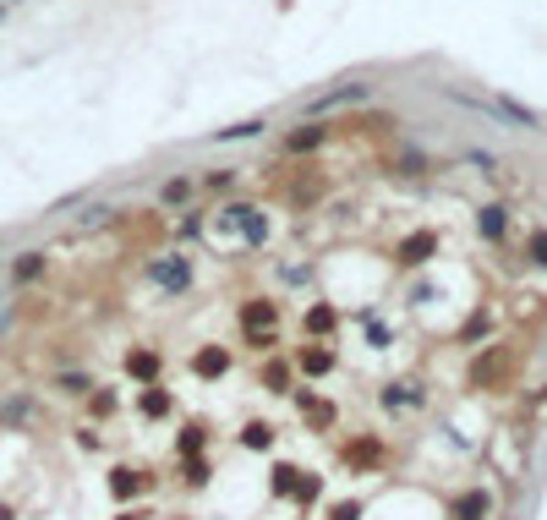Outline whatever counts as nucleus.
I'll use <instances>...</instances> for the list:
<instances>
[{"mask_svg":"<svg viewBox=\"0 0 547 520\" xmlns=\"http://www.w3.org/2000/svg\"><path fill=\"white\" fill-rule=\"evenodd\" d=\"M515 367H521V351H515L510 340H488V345L471 351V362H466V384H471L477 395H499V389H510Z\"/></svg>","mask_w":547,"mask_h":520,"instance_id":"nucleus-1","label":"nucleus"},{"mask_svg":"<svg viewBox=\"0 0 547 520\" xmlns=\"http://www.w3.org/2000/svg\"><path fill=\"white\" fill-rule=\"evenodd\" d=\"M236 324H241V334H247V345H252L258 356H274V351H279V307H274V296L241 302V307H236Z\"/></svg>","mask_w":547,"mask_h":520,"instance_id":"nucleus-2","label":"nucleus"},{"mask_svg":"<svg viewBox=\"0 0 547 520\" xmlns=\"http://www.w3.org/2000/svg\"><path fill=\"white\" fill-rule=\"evenodd\" d=\"M334 461H340L351 477H378V472L389 466V444H384L378 433H351V439H340Z\"/></svg>","mask_w":547,"mask_h":520,"instance_id":"nucleus-3","label":"nucleus"},{"mask_svg":"<svg viewBox=\"0 0 547 520\" xmlns=\"http://www.w3.org/2000/svg\"><path fill=\"white\" fill-rule=\"evenodd\" d=\"M219 225H225V230H236L252 252H263V247H268V214H263L258 203H225V208H219Z\"/></svg>","mask_w":547,"mask_h":520,"instance_id":"nucleus-4","label":"nucleus"},{"mask_svg":"<svg viewBox=\"0 0 547 520\" xmlns=\"http://www.w3.org/2000/svg\"><path fill=\"white\" fill-rule=\"evenodd\" d=\"M290 362H296V378H301V384H323V378L340 367V351H334V340H307V345L290 351Z\"/></svg>","mask_w":547,"mask_h":520,"instance_id":"nucleus-5","label":"nucleus"},{"mask_svg":"<svg viewBox=\"0 0 547 520\" xmlns=\"http://www.w3.org/2000/svg\"><path fill=\"white\" fill-rule=\"evenodd\" d=\"M378 88L373 82H334V88H318L312 99H301V110L318 121V115H329V110H345V104H367Z\"/></svg>","mask_w":547,"mask_h":520,"instance_id":"nucleus-6","label":"nucleus"},{"mask_svg":"<svg viewBox=\"0 0 547 520\" xmlns=\"http://www.w3.org/2000/svg\"><path fill=\"white\" fill-rule=\"evenodd\" d=\"M148 280H153L164 296H186V291H192V258H186V252H159V258L148 263Z\"/></svg>","mask_w":547,"mask_h":520,"instance_id":"nucleus-7","label":"nucleus"},{"mask_svg":"<svg viewBox=\"0 0 547 520\" xmlns=\"http://www.w3.org/2000/svg\"><path fill=\"white\" fill-rule=\"evenodd\" d=\"M329 143H334V126H329V121H301V126H290V132L279 137L285 159H307V154H318V148H329Z\"/></svg>","mask_w":547,"mask_h":520,"instance_id":"nucleus-8","label":"nucleus"},{"mask_svg":"<svg viewBox=\"0 0 547 520\" xmlns=\"http://www.w3.org/2000/svg\"><path fill=\"white\" fill-rule=\"evenodd\" d=\"M290 406L307 417V428H312V433H329V428L340 422V406H334V400H323L312 384H296V389H290Z\"/></svg>","mask_w":547,"mask_h":520,"instance_id":"nucleus-9","label":"nucleus"},{"mask_svg":"<svg viewBox=\"0 0 547 520\" xmlns=\"http://www.w3.org/2000/svg\"><path fill=\"white\" fill-rule=\"evenodd\" d=\"M121 373H126L137 389H148V384H159V378H164V351H159V345H131V351H126V362H121Z\"/></svg>","mask_w":547,"mask_h":520,"instance_id":"nucleus-10","label":"nucleus"},{"mask_svg":"<svg viewBox=\"0 0 547 520\" xmlns=\"http://www.w3.org/2000/svg\"><path fill=\"white\" fill-rule=\"evenodd\" d=\"M148 493H153V472H142V466H110V499L115 504H137Z\"/></svg>","mask_w":547,"mask_h":520,"instance_id":"nucleus-11","label":"nucleus"},{"mask_svg":"<svg viewBox=\"0 0 547 520\" xmlns=\"http://www.w3.org/2000/svg\"><path fill=\"white\" fill-rule=\"evenodd\" d=\"M433 258H438V236H433V230H411V236L394 247V263H400V269H427Z\"/></svg>","mask_w":547,"mask_h":520,"instance_id":"nucleus-12","label":"nucleus"},{"mask_svg":"<svg viewBox=\"0 0 547 520\" xmlns=\"http://www.w3.org/2000/svg\"><path fill=\"white\" fill-rule=\"evenodd\" d=\"M208 444H214L208 417H186L181 433H175V461H197V455H208Z\"/></svg>","mask_w":547,"mask_h":520,"instance_id":"nucleus-13","label":"nucleus"},{"mask_svg":"<svg viewBox=\"0 0 547 520\" xmlns=\"http://www.w3.org/2000/svg\"><path fill=\"white\" fill-rule=\"evenodd\" d=\"M510 219H515L510 203H482V208H477V236H482L488 247H504V241H510Z\"/></svg>","mask_w":547,"mask_h":520,"instance_id":"nucleus-14","label":"nucleus"},{"mask_svg":"<svg viewBox=\"0 0 547 520\" xmlns=\"http://www.w3.org/2000/svg\"><path fill=\"white\" fill-rule=\"evenodd\" d=\"M378 406H384V411H422V406H427V389L411 384V378H394V384L378 389Z\"/></svg>","mask_w":547,"mask_h":520,"instance_id":"nucleus-15","label":"nucleus"},{"mask_svg":"<svg viewBox=\"0 0 547 520\" xmlns=\"http://www.w3.org/2000/svg\"><path fill=\"white\" fill-rule=\"evenodd\" d=\"M301 334H307V340H334V334H340V307H334V302H312V307L301 313Z\"/></svg>","mask_w":547,"mask_h":520,"instance_id":"nucleus-16","label":"nucleus"},{"mask_svg":"<svg viewBox=\"0 0 547 520\" xmlns=\"http://www.w3.org/2000/svg\"><path fill=\"white\" fill-rule=\"evenodd\" d=\"M230 362H236V356H230V351H225V345H197V351H192V362H186V367H192V373H197V378H208V384H219V378H225V373H230Z\"/></svg>","mask_w":547,"mask_h":520,"instance_id":"nucleus-17","label":"nucleus"},{"mask_svg":"<svg viewBox=\"0 0 547 520\" xmlns=\"http://www.w3.org/2000/svg\"><path fill=\"white\" fill-rule=\"evenodd\" d=\"M258 384H263V389H268V395H290V389H296V384H301V378H296V362H290V356H279V351H274V356H268V362H263V373H258Z\"/></svg>","mask_w":547,"mask_h":520,"instance_id":"nucleus-18","label":"nucleus"},{"mask_svg":"<svg viewBox=\"0 0 547 520\" xmlns=\"http://www.w3.org/2000/svg\"><path fill=\"white\" fill-rule=\"evenodd\" d=\"M449 520H493V493H488V488H466V493L455 499Z\"/></svg>","mask_w":547,"mask_h":520,"instance_id":"nucleus-19","label":"nucleus"},{"mask_svg":"<svg viewBox=\"0 0 547 520\" xmlns=\"http://www.w3.org/2000/svg\"><path fill=\"white\" fill-rule=\"evenodd\" d=\"M99 384H93V373L88 367H60L55 373V395H66V400H88Z\"/></svg>","mask_w":547,"mask_h":520,"instance_id":"nucleus-20","label":"nucleus"},{"mask_svg":"<svg viewBox=\"0 0 547 520\" xmlns=\"http://www.w3.org/2000/svg\"><path fill=\"white\" fill-rule=\"evenodd\" d=\"M241 450H252V455H268L274 450V439H279V428L274 422H263V417H252V422H241Z\"/></svg>","mask_w":547,"mask_h":520,"instance_id":"nucleus-21","label":"nucleus"},{"mask_svg":"<svg viewBox=\"0 0 547 520\" xmlns=\"http://www.w3.org/2000/svg\"><path fill=\"white\" fill-rule=\"evenodd\" d=\"M197 197V175H170L159 181V208H186Z\"/></svg>","mask_w":547,"mask_h":520,"instance_id":"nucleus-22","label":"nucleus"},{"mask_svg":"<svg viewBox=\"0 0 547 520\" xmlns=\"http://www.w3.org/2000/svg\"><path fill=\"white\" fill-rule=\"evenodd\" d=\"M137 411H142V417H148V422H164V417H170V411H175V395H170V389H164V384H148V389H142V395H137Z\"/></svg>","mask_w":547,"mask_h":520,"instance_id":"nucleus-23","label":"nucleus"},{"mask_svg":"<svg viewBox=\"0 0 547 520\" xmlns=\"http://www.w3.org/2000/svg\"><path fill=\"white\" fill-rule=\"evenodd\" d=\"M44 269H49V252H16V263H11V285H38Z\"/></svg>","mask_w":547,"mask_h":520,"instance_id":"nucleus-24","label":"nucleus"},{"mask_svg":"<svg viewBox=\"0 0 547 520\" xmlns=\"http://www.w3.org/2000/svg\"><path fill=\"white\" fill-rule=\"evenodd\" d=\"M263 132H268V121H263V115H247V121H236V126H219L208 143H241V137L252 143V137H263Z\"/></svg>","mask_w":547,"mask_h":520,"instance_id":"nucleus-25","label":"nucleus"},{"mask_svg":"<svg viewBox=\"0 0 547 520\" xmlns=\"http://www.w3.org/2000/svg\"><path fill=\"white\" fill-rule=\"evenodd\" d=\"M88 417H93V422H110V417H121V389L99 384V389L88 395Z\"/></svg>","mask_w":547,"mask_h":520,"instance_id":"nucleus-26","label":"nucleus"},{"mask_svg":"<svg viewBox=\"0 0 547 520\" xmlns=\"http://www.w3.org/2000/svg\"><path fill=\"white\" fill-rule=\"evenodd\" d=\"M208 483H214V461H208V455H197V461H181V488H186V493H203Z\"/></svg>","mask_w":547,"mask_h":520,"instance_id":"nucleus-27","label":"nucleus"},{"mask_svg":"<svg viewBox=\"0 0 547 520\" xmlns=\"http://www.w3.org/2000/svg\"><path fill=\"white\" fill-rule=\"evenodd\" d=\"M33 395H11V400H0V428H22V422H33Z\"/></svg>","mask_w":547,"mask_h":520,"instance_id":"nucleus-28","label":"nucleus"},{"mask_svg":"<svg viewBox=\"0 0 547 520\" xmlns=\"http://www.w3.org/2000/svg\"><path fill=\"white\" fill-rule=\"evenodd\" d=\"M296 477H301V466L274 461V466H268V493H274V499H290V493H296Z\"/></svg>","mask_w":547,"mask_h":520,"instance_id":"nucleus-29","label":"nucleus"},{"mask_svg":"<svg viewBox=\"0 0 547 520\" xmlns=\"http://www.w3.org/2000/svg\"><path fill=\"white\" fill-rule=\"evenodd\" d=\"M433 170V159L422 154V148H405L400 159H394V175H405V181H416V175H427Z\"/></svg>","mask_w":547,"mask_h":520,"instance_id":"nucleus-30","label":"nucleus"},{"mask_svg":"<svg viewBox=\"0 0 547 520\" xmlns=\"http://www.w3.org/2000/svg\"><path fill=\"white\" fill-rule=\"evenodd\" d=\"M290 499H296L301 510H312V504L323 499V477H312V472H301V477H296V493H290Z\"/></svg>","mask_w":547,"mask_h":520,"instance_id":"nucleus-31","label":"nucleus"},{"mask_svg":"<svg viewBox=\"0 0 547 520\" xmlns=\"http://www.w3.org/2000/svg\"><path fill=\"white\" fill-rule=\"evenodd\" d=\"M488 334H493V313H477L471 324H460V340H466V345H488Z\"/></svg>","mask_w":547,"mask_h":520,"instance_id":"nucleus-32","label":"nucleus"},{"mask_svg":"<svg viewBox=\"0 0 547 520\" xmlns=\"http://www.w3.org/2000/svg\"><path fill=\"white\" fill-rule=\"evenodd\" d=\"M356 318L367 324V345H373V351H389V324H378V318H373V307H362Z\"/></svg>","mask_w":547,"mask_h":520,"instance_id":"nucleus-33","label":"nucleus"},{"mask_svg":"<svg viewBox=\"0 0 547 520\" xmlns=\"http://www.w3.org/2000/svg\"><path fill=\"white\" fill-rule=\"evenodd\" d=\"M526 263H531V269H542V274H547V225H542V230H531V236H526Z\"/></svg>","mask_w":547,"mask_h":520,"instance_id":"nucleus-34","label":"nucleus"},{"mask_svg":"<svg viewBox=\"0 0 547 520\" xmlns=\"http://www.w3.org/2000/svg\"><path fill=\"white\" fill-rule=\"evenodd\" d=\"M236 186V170H208V175H197V192H230Z\"/></svg>","mask_w":547,"mask_h":520,"instance_id":"nucleus-35","label":"nucleus"},{"mask_svg":"<svg viewBox=\"0 0 547 520\" xmlns=\"http://www.w3.org/2000/svg\"><path fill=\"white\" fill-rule=\"evenodd\" d=\"M362 510H367L362 499H340V504H329V515L323 520H362Z\"/></svg>","mask_w":547,"mask_h":520,"instance_id":"nucleus-36","label":"nucleus"},{"mask_svg":"<svg viewBox=\"0 0 547 520\" xmlns=\"http://www.w3.org/2000/svg\"><path fill=\"white\" fill-rule=\"evenodd\" d=\"M110 214H115L110 203H93V208H88V214H82L77 225H82V230H99V225H110Z\"/></svg>","mask_w":547,"mask_h":520,"instance_id":"nucleus-37","label":"nucleus"},{"mask_svg":"<svg viewBox=\"0 0 547 520\" xmlns=\"http://www.w3.org/2000/svg\"><path fill=\"white\" fill-rule=\"evenodd\" d=\"M186 219H181V241H197L203 236V208H181Z\"/></svg>","mask_w":547,"mask_h":520,"instance_id":"nucleus-38","label":"nucleus"},{"mask_svg":"<svg viewBox=\"0 0 547 520\" xmlns=\"http://www.w3.org/2000/svg\"><path fill=\"white\" fill-rule=\"evenodd\" d=\"M279 280H285V285H307V280H312V263H279Z\"/></svg>","mask_w":547,"mask_h":520,"instance_id":"nucleus-39","label":"nucleus"},{"mask_svg":"<svg viewBox=\"0 0 547 520\" xmlns=\"http://www.w3.org/2000/svg\"><path fill=\"white\" fill-rule=\"evenodd\" d=\"M466 164H477L482 175H499V159H493V154H482V148H466Z\"/></svg>","mask_w":547,"mask_h":520,"instance_id":"nucleus-40","label":"nucleus"},{"mask_svg":"<svg viewBox=\"0 0 547 520\" xmlns=\"http://www.w3.org/2000/svg\"><path fill=\"white\" fill-rule=\"evenodd\" d=\"M433 302H438V285H427V280H422V285L411 291V307L422 313V307H433Z\"/></svg>","mask_w":547,"mask_h":520,"instance_id":"nucleus-41","label":"nucleus"},{"mask_svg":"<svg viewBox=\"0 0 547 520\" xmlns=\"http://www.w3.org/2000/svg\"><path fill=\"white\" fill-rule=\"evenodd\" d=\"M115 520H148V510H121Z\"/></svg>","mask_w":547,"mask_h":520,"instance_id":"nucleus-42","label":"nucleus"},{"mask_svg":"<svg viewBox=\"0 0 547 520\" xmlns=\"http://www.w3.org/2000/svg\"><path fill=\"white\" fill-rule=\"evenodd\" d=\"M0 520H16V510H11V504H0Z\"/></svg>","mask_w":547,"mask_h":520,"instance_id":"nucleus-43","label":"nucleus"},{"mask_svg":"<svg viewBox=\"0 0 547 520\" xmlns=\"http://www.w3.org/2000/svg\"><path fill=\"white\" fill-rule=\"evenodd\" d=\"M0 329H5V313H0Z\"/></svg>","mask_w":547,"mask_h":520,"instance_id":"nucleus-44","label":"nucleus"},{"mask_svg":"<svg viewBox=\"0 0 547 520\" xmlns=\"http://www.w3.org/2000/svg\"><path fill=\"white\" fill-rule=\"evenodd\" d=\"M5 5H11V0H5Z\"/></svg>","mask_w":547,"mask_h":520,"instance_id":"nucleus-45","label":"nucleus"}]
</instances>
